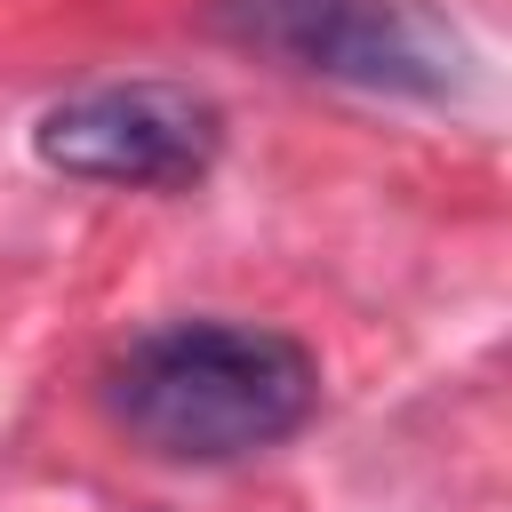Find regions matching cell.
I'll return each mask as SVG.
<instances>
[{"instance_id":"cell-1","label":"cell","mask_w":512,"mask_h":512,"mask_svg":"<svg viewBox=\"0 0 512 512\" xmlns=\"http://www.w3.org/2000/svg\"><path fill=\"white\" fill-rule=\"evenodd\" d=\"M320 408V352L272 320H160L104 368V416L160 464H240Z\"/></svg>"},{"instance_id":"cell-2","label":"cell","mask_w":512,"mask_h":512,"mask_svg":"<svg viewBox=\"0 0 512 512\" xmlns=\"http://www.w3.org/2000/svg\"><path fill=\"white\" fill-rule=\"evenodd\" d=\"M208 24L280 72L368 96L440 104L472 72L456 24H440L424 0H208Z\"/></svg>"},{"instance_id":"cell-3","label":"cell","mask_w":512,"mask_h":512,"mask_svg":"<svg viewBox=\"0 0 512 512\" xmlns=\"http://www.w3.org/2000/svg\"><path fill=\"white\" fill-rule=\"evenodd\" d=\"M32 152L80 184L192 192L224 152V112L192 80H96L32 120Z\"/></svg>"}]
</instances>
